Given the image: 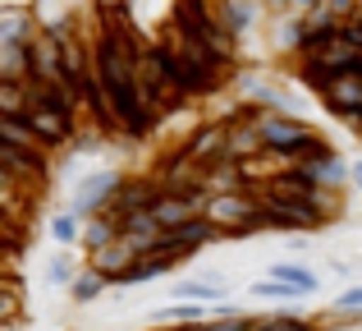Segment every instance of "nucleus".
I'll use <instances>...</instances> for the list:
<instances>
[{
    "instance_id": "f257e3e1",
    "label": "nucleus",
    "mask_w": 362,
    "mask_h": 331,
    "mask_svg": "<svg viewBox=\"0 0 362 331\" xmlns=\"http://www.w3.org/2000/svg\"><path fill=\"white\" fill-rule=\"evenodd\" d=\"M165 23L175 28V33L193 37V42H202L221 64L239 60V37L225 33V23L216 18V5H206V0H179V5H170Z\"/></svg>"
},
{
    "instance_id": "f03ea898",
    "label": "nucleus",
    "mask_w": 362,
    "mask_h": 331,
    "mask_svg": "<svg viewBox=\"0 0 362 331\" xmlns=\"http://www.w3.org/2000/svg\"><path fill=\"white\" fill-rule=\"evenodd\" d=\"M257 129H262V138H266V152L284 157L289 166L298 162V157H308L317 143H326V138L298 116H257Z\"/></svg>"
},
{
    "instance_id": "7ed1b4c3",
    "label": "nucleus",
    "mask_w": 362,
    "mask_h": 331,
    "mask_svg": "<svg viewBox=\"0 0 362 331\" xmlns=\"http://www.w3.org/2000/svg\"><path fill=\"white\" fill-rule=\"evenodd\" d=\"M124 175L119 170H88V175H78V184H74V198H69V212L78 216V221H92V216H106L110 203H115Z\"/></svg>"
},
{
    "instance_id": "20e7f679",
    "label": "nucleus",
    "mask_w": 362,
    "mask_h": 331,
    "mask_svg": "<svg viewBox=\"0 0 362 331\" xmlns=\"http://www.w3.org/2000/svg\"><path fill=\"white\" fill-rule=\"evenodd\" d=\"M28 88H33V83H28ZM23 125L37 134V143H42L46 152H51V147H64L74 138V116L60 111V106H51V101H42V97H33V111H28Z\"/></svg>"
},
{
    "instance_id": "39448f33",
    "label": "nucleus",
    "mask_w": 362,
    "mask_h": 331,
    "mask_svg": "<svg viewBox=\"0 0 362 331\" xmlns=\"http://www.w3.org/2000/svg\"><path fill=\"white\" fill-rule=\"evenodd\" d=\"M33 83L37 88H69V69H64V42L51 33L33 37Z\"/></svg>"
},
{
    "instance_id": "423d86ee",
    "label": "nucleus",
    "mask_w": 362,
    "mask_h": 331,
    "mask_svg": "<svg viewBox=\"0 0 362 331\" xmlns=\"http://www.w3.org/2000/svg\"><path fill=\"white\" fill-rule=\"evenodd\" d=\"M321 106L330 111V116L339 120H362V74H339L335 83H330V92L321 97Z\"/></svg>"
},
{
    "instance_id": "0eeeda50",
    "label": "nucleus",
    "mask_w": 362,
    "mask_h": 331,
    "mask_svg": "<svg viewBox=\"0 0 362 331\" xmlns=\"http://www.w3.org/2000/svg\"><path fill=\"white\" fill-rule=\"evenodd\" d=\"M170 295H175V304H221L225 299V281L216 276H184V281H170Z\"/></svg>"
},
{
    "instance_id": "6e6552de",
    "label": "nucleus",
    "mask_w": 362,
    "mask_h": 331,
    "mask_svg": "<svg viewBox=\"0 0 362 331\" xmlns=\"http://www.w3.org/2000/svg\"><path fill=\"white\" fill-rule=\"evenodd\" d=\"M33 37H37V14H28L23 5L0 9V51H9V46H28Z\"/></svg>"
},
{
    "instance_id": "1a4fd4ad",
    "label": "nucleus",
    "mask_w": 362,
    "mask_h": 331,
    "mask_svg": "<svg viewBox=\"0 0 362 331\" xmlns=\"http://www.w3.org/2000/svg\"><path fill=\"white\" fill-rule=\"evenodd\" d=\"M271 281H280V286L298 290V295H317V290H321V276L308 267V262H298V258H280V262H271Z\"/></svg>"
},
{
    "instance_id": "9d476101",
    "label": "nucleus",
    "mask_w": 362,
    "mask_h": 331,
    "mask_svg": "<svg viewBox=\"0 0 362 331\" xmlns=\"http://www.w3.org/2000/svg\"><path fill=\"white\" fill-rule=\"evenodd\" d=\"M133 262H138V253H133V249H129L124 240H115L110 249L92 253V258H88V267H92V271H101V276H106L110 286H119V276H124V271L133 267Z\"/></svg>"
},
{
    "instance_id": "9b49d317",
    "label": "nucleus",
    "mask_w": 362,
    "mask_h": 331,
    "mask_svg": "<svg viewBox=\"0 0 362 331\" xmlns=\"http://www.w3.org/2000/svg\"><path fill=\"white\" fill-rule=\"evenodd\" d=\"M216 18L225 23V33L243 37L247 28L262 18V5H257V0H221V5H216Z\"/></svg>"
},
{
    "instance_id": "f8f14e48",
    "label": "nucleus",
    "mask_w": 362,
    "mask_h": 331,
    "mask_svg": "<svg viewBox=\"0 0 362 331\" xmlns=\"http://www.w3.org/2000/svg\"><path fill=\"white\" fill-rule=\"evenodd\" d=\"M119 240V221L115 216H92V221H83V253H101V249H110V244Z\"/></svg>"
},
{
    "instance_id": "ddd939ff",
    "label": "nucleus",
    "mask_w": 362,
    "mask_h": 331,
    "mask_svg": "<svg viewBox=\"0 0 362 331\" xmlns=\"http://www.w3.org/2000/svg\"><path fill=\"white\" fill-rule=\"evenodd\" d=\"M151 322H170V327H202V322H211V308H202V304H165V308H156L151 313Z\"/></svg>"
},
{
    "instance_id": "4468645a",
    "label": "nucleus",
    "mask_w": 362,
    "mask_h": 331,
    "mask_svg": "<svg viewBox=\"0 0 362 331\" xmlns=\"http://www.w3.org/2000/svg\"><path fill=\"white\" fill-rule=\"evenodd\" d=\"M33 111V88L28 83H5L0 79V116L5 120H28Z\"/></svg>"
},
{
    "instance_id": "2eb2a0df",
    "label": "nucleus",
    "mask_w": 362,
    "mask_h": 331,
    "mask_svg": "<svg viewBox=\"0 0 362 331\" xmlns=\"http://www.w3.org/2000/svg\"><path fill=\"white\" fill-rule=\"evenodd\" d=\"M170 267H175V262H160V258H138V262H133V267L119 276V286L129 290V286H147V281H165V276H170Z\"/></svg>"
},
{
    "instance_id": "dca6fc26",
    "label": "nucleus",
    "mask_w": 362,
    "mask_h": 331,
    "mask_svg": "<svg viewBox=\"0 0 362 331\" xmlns=\"http://www.w3.org/2000/svg\"><path fill=\"white\" fill-rule=\"evenodd\" d=\"M110 290V281L101 276V271H92V267H83L78 271V281L69 286V295H74V304H97L101 295Z\"/></svg>"
},
{
    "instance_id": "f3484780",
    "label": "nucleus",
    "mask_w": 362,
    "mask_h": 331,
    "mask_svg": "<svg viewBox=\"0 0 362 331\" xmlns=\"http://www.w3.org/2000/svg\"><path fill=\"white\" fill-rule=\"evenodd\" d=\"M51 240L60 244V249H74V244H83V221L69 212V207L51 216Z\"/></svg>"
},
{
    "instance_id": "a211bd4d",
    "label": "nucleus",
    "mask_w": 362,
    "mask_h": 331,
    "mask_svg": "<svg viewBox=\"0 0 362 331\" xmlns=\"http://www.w3.org/2000/svg\"><path fill=\"white\" fill-rule=\"evenodd\" d=\"M78 271H83V267H74V258L60 249L51 262H46V286H64V290H69L74 281H78Z\"/></svg>"
},
{
    "instance_id": "6ab92c4d",
    "label": "nucleus",
    "mask_w": 362,
    "mask_h": 331,
    "mask_svg": "<svg viewBox=\"0 0 362 331\" xmlns=\"http://www.w3.org/2000/svg\"><path fill=\"white\" fill-rule=\"evenodd\" d=\"M298 83H308L317 97H326L330 83H335V74H330L326 64H317V60H298Z\"/></svg>"
},
{
    "instance_id": "aec40b11",
    "label": "nucleus",
    "mask_w": 362,
    "mask_h": 331,
    "mask_svg": "<svg viewBox=\"0 0 362 331\" xmlns=\"http://www.w3.org/2000/svg\"><path fill=\"white\" fill-rule=\"evenodd\" d=\"M247 295L252 299H271V304H280V299H298V290H289V286H280V281H252V286H247Z\"/></svg>"
},
{
    "instance_id": "412c9836",
    "label": "nucleus",
    "mask_w": 362,
    "mask_h": 331,
    "mask_svg": "<svg viewBox=\"0 0 362 331\" xmlns=\"http://www.w3.org/2000/svg\"><path fill=\"white\" fill-rule=\"evenodd\" d=\"M206 331H252V318L247 313H234V318H211Z\"/></svg>"
},
{
    "instance_id": "4be33fe9",
    "label": "nucleus",
    "mask_w": 362,
    "mask_h": 331,
    "mask_svg": "<svg viewBox=\"0 0 362 331\" xmlns=\"http://www.w3.org/2000/svg\"><path fill=\"white\" fill-rule=\"evenodd\" d=\"M14 313H18V295H14V290H5V286H0V322H9Z\"/></svg>"
},
{
    "instance_id": "5701e85b",
    "label": "nucleus",
    "mask_w": 362,
    "mask_h": 331,
    "mask_svg": "<svg viewBox=\"0 0 362 331\" xmlns=\"http://www.w3.org/2000/svg\"><path fill=\"white\" fill-rule=\"evenodd\" d=\"M344 37L362 51V5H358V14H354V18H344Z\"/></svg>"
},
{
    "instance_id": "b1692460",
    "label": "nucleus",
    "mask_w": 362,
    "mask_h": 331,
    "mask_svg": "<svg viewBox=\"0 0 362 331\" xmlns=\"http://www.w3.org/2000/svg\"><path fill=\"white\" fill-rule=\"evenodd\" d=\"M284 249H289V253H293V258H298V262H303V253H308V249H312V240H308V235H284Z\"/></svg>"
},
{
    "instance_id": "393cba45",
    "label": "nucleus",
    "mask_w": 362,
    "mask_h": 331,
    "mask_svg": "<svg viewBox=\"0 0 362 331\" xmlns=\"http://www.w3.org/2000/svg\"><path fill=\"white\" fill-rule=\"evenodd\" d=\"M349 184L362 193V157H354V162H349Z\"/></svg>"
},
{
    "instance_id": "a878e982",
    "label": "nucleus",
    "mask_w": 362,
    "mask_h": 331,
    "mask_svg": "<svg viewBox=\"0 0 362 331\" xmlns=\"http://www.w3.org/2000/svg\"><path fill=\"white\" fill-rule=\"evenodd\" d=\"M303 331H326V327H317V322H312V327H303Z\"/></svg>"
},
{
    "instance_id": "bb28decb",
    "label": "nucleus",
    "mask_w": 362,
    "mask_h": 331,
    "mask_svg": "<svg viewBox=\"0 0 362 331\" xmlns=\"http://www.w3.org/2000/svg\"><path fill=\"white\" fill-rule=\"evenodd\" d=\"M358 5H362V0H358Z\"/></svg>"
}]
</instances>
